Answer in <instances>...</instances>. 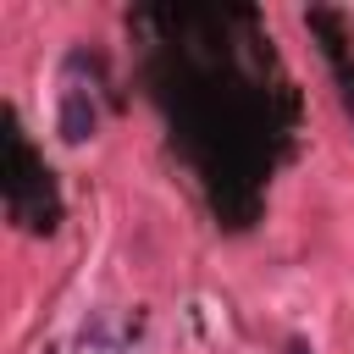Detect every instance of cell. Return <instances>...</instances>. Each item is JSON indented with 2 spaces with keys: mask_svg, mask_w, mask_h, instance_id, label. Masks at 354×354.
Listing matches in <instances>:
<instances>
[{
  "mask_svg": "<svg viewBox=\"0 0 354 354\" xmlns=\"http://www.w3.org/2000/svg\"><path fill=\"white\" fill-rule=\"evenodd\" d=\"M0 194H6V210L17 227L28 232H55L61 221V194H55V177L50 166L28 149L17 116L6 111V160H0Z\"/></svg>",
  "mask_w": 354,
  "mask_h": 354,
  "instance_id": "1",
  "label": "cell"
},
{
  "mask_svg": "<svg viewBox=\"0 0 354 354\" xmlns=\"http://www.w3.org/2000/svg\"><path fill=\"white\" fill-rule=\"evenodd\" d=\"M310 33H321V50L337 72V88H343V105L354 111V66H348V33H343V17L337 11H304Z\"/></svg>",
  "mask_w": 354,
  "mask_h": 354,
  "instance_id": "2",
  "label": "cell"
},
{
  "mask_svg": "<svg viewBox=\"0 0 354 354\" xmlns=\"http://www.w3.org/2000/svg\"><path fill=\"white\" fill-rule=\"evenodd\" d=\"M55 127H61L66 144H83V138L94 133V100H88V88H66V94H61V116H55Z\"/></svg>",
  "mask_w": 354,
  "mask_h": 354,
  "instance_id": "3",
  "label": "cell"
},
{
  "mask_svg": "<svg viewBox=\"0 0 354 354\" xmlns=\"http://www.w3.org/2000/svg\"><path fill=\"white\" fill-rule=\"evenodd\" d=\"M288 354H310V343H304V337H293V343H288Z\"/></svg>",
  "mask_w": 354,
  "mask_h": 354,
  "instance_id": "4",
  "label": "cell"
}]
</instances>
